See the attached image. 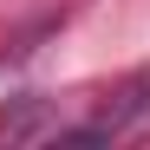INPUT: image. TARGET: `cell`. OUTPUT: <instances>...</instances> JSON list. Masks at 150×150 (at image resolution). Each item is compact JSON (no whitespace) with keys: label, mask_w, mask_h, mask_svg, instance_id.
Segmentation results:
<instances>
[{"label":"cell","mask_w":150,"mask_h":150,"mask_svg":"<svg viewBox=\"0 0 150 150\" xmlns=\"http://www.w3.org/2000/svg\"><path fill=\"white\" fill-rule=\"evenodd\" d=\"M52 131V98H39V91H20L0 105V144H33Z\"/></svg>","instance_id":"obj_1"}]
</instances>
